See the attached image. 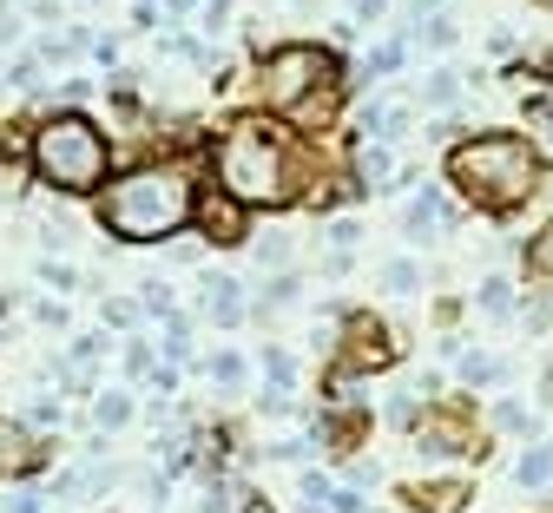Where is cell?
<instances>
[{
	"instance_id": "6da1fadb",
	"label": "cell",
	"mask_w": 553,
	"mask_h": 513,
	"mask_svg": "<svg viewBox=\"0 0 553 513\" xmlns=\"http://www.w3.org/2000/svg\"><path fill=\"white\" fill-rule=\"evenodd\" d=\"M93 211L112 244H165V237H178L191 224L198 191H191L185 165H132L119 178H106Z\"/></svg>"
},
{
	"instance_id": "7a4b0ae2",
	"label": "cell",
	"mask_w": 553,
	"mask_h": 513,
	"mask_svg": "<svg viewBox=\"0 0 553 513\" xmlns=\"http://www.w3.org/2000/svg\"><path fill=\"white\" fill-rule=\"evenodd\" d=\"M211 171H218V191L237 198L244 211H264V204L277 211L303 185V158L290 145V132H277L264 119H237L218 139V152H211Z\"/></svg>"
},
{
	"instance_id": "3957f363",
	"label": "cell",
	"mask_w": 553,
	"mask_h": 513,
	"mask_svg": "<svg viewBox=\"0 0 553 513\" xmlns=\"http://www.w3.org/2000/svg\"><path fill=\"white\" fill-rule=\"evenodd\" d=\"M448 185H455L468 204L507 218L514 204L534 198L540 152L521 139V132H481V139H461L455 152H448Z\"/></svg>"
},
{
	"instance_id": "277c9868",
	"label": "cell",
	"mask_w": 553,
	"mask_h": 513,
	"mask_svg": "<svg viewBox=\"0 0 553 513\" xmlns=\"http://www.w3.org/2000/svg\"><path fill=\"white\" fill-rule=\"evenodd\" d=\"M257 99H264V112H284L297 125H323L343 106V60H336V47H310V40L270 47L257 60Z\"/></svg>"
},
{
	"instance_id": "5b68a950",
	"label": "cell",
	"mask_w": 553,
	"mask_h": 513,
	"mask_svg": "<svg viewBox=\"0 0 553 513\" xmlns=\"http://www.w3.org/2000/svg\"><path fill=\"white\" fill-rule=\"evenodd\" d=\"M27 165H33V178L47 191H60V198H99L106 178H112V139L86 112H53V119L33 125Z\"/></svg>"
},
{
	"instance_id": "8992f818",
	"label": "cell",
	"mask_w": 553,
	"mask_h": 513,
	"mask_svg": "<svg viewBox=\"0 0 553 513\" xmlns=\"http://www.w3.org/2000/svg\"><path fill=\"white\" fill-rule=\"evenodd\" d=\"M336 375H369V369H389L395 362V336L389 323H376L369 310H343L336 316Z\"/></svg>"
},
{
	"instance_id": "52a82bcc",
	"label": "cell",
	"mask_w": 553,
	"mask_h": 513,
	"mask_svg": "<svg viewBox=\"0 0 553 513\" xmlns=\"http://www.w3.org/2000/svg\"><path fill=\"white\" fill-rule=\"evenodd\" d=\"M191 224H198L211 244H244V237H251V218H244V204L224 198V191H205V198H198V211H191Z\"/></svg>"
},
{
	"instance_id": "ba28073f",
	"label": "cell",
	"mask_w": 553,
	"mask_h": 513,
	"mask_svg": "<svg viewBox=\"0 0 553 513\" xmlns=\"http://www.w3.org/2000/svg\"><path fill=\"white\" fill-rule=\"evenodd\" d=\"M40 461H47V448H40V435H33L27 421L0 415V481H20V474H33Z\"/></svg>"
},
{
	"instance_id": "9c48e42d",
	"label": "cell",
	"mask_w": 553,
	"mask_h": 513,
	"mask_svg": "<svg viewBox=\"0 0 553 513\" xmlns=\"http://www.w3.org/2000/svg\"><path fill=\"white\" fill-rule=\"evenodd\" d=\"M198 310H205V323H218V329H237L244 323V283L237 277H198Z\"/></svg>"
},
{
	"instance_id": "30bf717a",
	"label": "cell",
	"mask_w": 553,
	"mask_h": 513,
	"mask_svg": "<svg viewBox=\"0 0 553 513\" xmlns=\"http://www.w3.org/2000/svg\"><path fill=\"white\" fill-rule=\"evenodd\" d=\"M402 231L422 244V237H442V231H455V211H448V198L442 191H415V204L402 211Z\"/></svg>"
},
{
	"instance_id": "8fae6325",
	"label": "cell",
	"mask_w": 553,
	"mask_h": 513,
	"mask_svg": "<svg viewBox=\"0 0 553 513\" xmlns=\"http://www.w3.org/2000/svg\"><path fill=\"white\" fill-rule=\"evenodd\" d=\"M402 500H409L415 513H461L468 507V481H409Z\"/></svg>"
},
{
	"instance_id": "7c38bea8",
	"label": "cell",
	"mask_w": 553,
	"mask_h": 513,
	"mask_svg": "<svg viewBox=\"0 0 553 513\" xmlns=\"http://www.w3.org/2000/svg\"><path fill=\"white\" fill-rule=\"evenodd\" d=\"M514 481L521 487H553V441H540V448H527L521 461H514Z\"/></svg>"
},
{
	"instance_id": "4fadbf2b",
	"label": "cell",
	"mask_w": 553,
	"mask_h": 513,
	"mask_svg": "<svg viewBox=\"0 0 553 513\" xmlns=\"http://www.w3.org/2000/svg\"><path fill=\"white\" fill-rule=\"evenodd\" d=\"M461 99V73L455 66H435V73L422 79V106H435V112H448Z\"/></svg>"
},
{
	"instance_id": "5bb4252c",
	"label": "cell",
	"mask_w": 553,
	"mask_h": 513,
	"mask_svg": "<svg viewBox=\"0 0 553 513\" xmlns=\"http://www.w3.org/2000/svg\"><path fill=\"white\" fill-rule=\"evenodd\" d=\"M527 277L553 283V224H540V231L527 237Z\"/></svg>"
},
{
	"instance_id": "9a60e30c",
	"label": "cell",
	"mask_w": 553,
	"mask_h": 513,
	"mask_svg": "<svg viewBox=\"0 0 553 513\" xmlns=\"http://www.w3.org/2000/svg\"><path fill=\"white\" fill-rule=\"evenodd\" d=\"M382 290L389 296H415L422 290V264H415V257H395V264L382 270Z\"/></svg>"
},
{
	"instance_id": "2e32d148",
	"label": "cell",
	"mask_w": 553,
	"mask_h": 513,
	"mask_svg": "<svg viewBox=\"0 0 553 513\" xmlns=\"http://www.w3.org/2000/svg\"><path fill=\"white\" fill-rule=\"evenodd\" d=\"M93 421H99V428H126V421H132V395L126 389H106L93 402Z\"/></svg>"
},
{
	"instance_id": "e0dca14e",
	"label": "cell",
	"mask_w": 553,
	"mask_h": 513,
	"mask_svg": "<svg viewBox=\"0 0 553 513\" xmlns=\"http://www.w3.org/2000/svg\"><path fill=\"white\" fill-rule=\"evenodd\" d=\"M290 382H297V362H290V349L270 342V349H264V389H284L290 395Z\"/></svg>"
},
{
	"instance_id": "ac0fdd59",
	"label": "cell",
	"mask_w": 553,
	"mask_h": 513,
	"mask_svg": "<svg viewBox=\"0 0 553 513\" xmlns=\"http://www.w3.org/2000/svg\"><path fill=\"white\" fill-rule=\"evenodd\" d=\"M139 296H145V303H139L145 316H165V323H172V316H178V296H172V283L145 277V283H139Z\"/></svg>"
},
{
	"instance_id": "d6986e66",
	"label": "cell",
	"mask_w": 553,
	"mask_h": 513,
	"mask_svg": "<svg viewBox=\"0 0 553 513\" xmlns=\"http://www.w3.org/2000/svg\"><path fill=\"white\" fill-rule=\"evenodd\" d=\"M481 310H488V316H507V310H514V283H507V277H488V283H481Z\"/></svg>"
},
{
	"instance_id": "ffe728a7",
	"label": "cell",
	"mask_w": 553,
	"mask_h": 513,
	"mask_svg": "<svg viewBox=\"0 0 553 513\" xmlns=\"http://www.w3.org/2000/svg\"><path fill=\"white\" fill-rule=\"evenodd\" d=\"M409 40H428V47H442V53H448V47H455V40H461V33H455V20H448V14H435V20H428V27H415Z\"/></svg>"
},
{
	"instance_id": "44dd1931",
	"label": "cell",
	"mask_w": 553,
	"mask_h": 513,
	"mask_svg": "<svg viewBox=\"0 0 553 513\" xmlns=\"http://www.w3.org/2000/svg\"><path fill=\"white\" fill-rule=\"evenodd\" d=\"M211 382H218V389H244V356H231V349L211 356Z\"/></svg>"
},
{
	"instance_id": "7402d4cb",
	"label": "cell",
	"mask_w": 553,
	"mask_h": 513,
	"mask_svg": "<svg viewBox=\"0 0 553 513\" xmlns=\"http://www.w3.org/2000/svg\"><path fill=\"white\" fill-rule=\"evenodd\" d=\"M251 257L264 270H290V237H264V244H251Z\"/></svg>"
},
{
	"instance_id": "603a6c76",
	"label": "cell",
	"mask_w": 553,
	"mask_h": 513,
	"mask_svg": "<svg viewBox=\"0 0 553 513\" xmlns=\"http://www.w3.org/2000/svg\"><path fill=\"white\" fill-rule=\"evenodd\" d=\"M126 375H132V382L158 375V362H152V342H126Z\"/></svg>"
},
{
	"instance_id": "cb8c5ba5",
	"label": "cell",
	"mask_w": 553,
	"mask_h": 513,
	"mask_svg": "<svg viewBox=\"0 0 553 513\" xmlns=\"http://www.w3.org/2000/svg\"><path fill=\"white\" fill-rule=\"evenodd\" d=\"M53 421H60V402H53V395H40V402L27 408V428H33V435H53Z\"/></svg>"
},
{
	"instance_id": "d4e9b609",
	"label": "cell",
	"mask_w": 553,
	"mask_h": 513,
	"mask_svg": "<svg viewBox=\"0 0 553 513\" xmlns=\"http://www.w3.org/2000/svg\"><path fill=\"white\" fill-rule=\"evenodd\" d=\"M501 362H488V356H461V382H501Z\"/></svg>"
},
{
	"instance_id": "484cf974",
	"label": "cell",
	"mask_w": 553,
	"mask_h": 513,
	"mask_svg": "<svg viewBox=\"0 0 553 513\" xmlns=\"http://www.w3.org/2000/svg\"><path fill=\"white\" fill-rule=\"evenodd\" d=\"M40 283H53V290H73L79 270H66V264H53V257H47V264H40Z\"/></svg>"
},
{
	"instance_id": "4316f807",
	"label": "cell",
	"mask_w": 553,
	"mask_h": 513,
	"mask_svg": "<svg viewBox=\"0 0 553 513\" xmlns=\"http://www.w3.org/2000/svg\"><path fill=\"white\" fill-rule=\"evenodd\" d=\"M99 316H106L112 329H132V323H139V310H132V303H112V296H106V310H99Z\"/></svg>"
},
{
	"instance_id": "83f0119b",
	"label": "cell",
	"mask_w": 553,
	"mask_h": 513,
	"mask_svg": "<svg viewBox=\"0 0 553 513\" xmlns=\"http://www.w3.org/2000/svg\"><path fill=\"white\" fill-rule=\"evenodd\" d=\"M330 244L349 257V244H356V218H336V224H330Z\"/></svg>"
},
{
	"instance_id": "f1b7e54d",
	"label": "cell",
	"mask_w": 553,
	"mask_h": 513,
	"mask_svg": "<svg viewBox=\"0 0 553 513\" xmlns=\"http://www.w3.org/2000/svg\"><path fill=\"white\" fill-rule=\"evenodd\" d=\"M494 421H501V428H514V435H521V428H527V415H521V408H514V402H501V408H494Z\"/></svg>"
},
{
	"instance_id": "f546056e",
	"label": "cell",
	"mask_w": 553,
	"mask_h": 513,
	"mask_svg": "<svg viewBox=\"0 0 553 513\" xmlns=\"http://www.w3.org/2000/svg\"><path fill=\"white\" fill-rule=\"evenodd\" d=\"M165 14H178V20H191V14H205V0H165Z\"/></svg>"
},
{
	"instance_id": "4dcf8cb0",
	"label": "cell",
	"mask_w": 553,
	"mask_h": 513,
	"mask_svg": "<svg viewBox=\"0 0 553 513\" xmlns=\"http://www.w3.org/2000/svg\"><path fill=\"white\" fill-rule=\"evenodd\" d=\"M0 507H7V513H40V500H33V494H7Z\"/></svg>"
},
{
	"instance_id": "1f68e13d",
	"label": "cell",
	"mask_w": 553,
	"mask_h": 513,
	"mask_svg": "<svg viewBox=\"0 0 553 513\" xmlns=\"http://www.w3.org/2000/svg\"><path fill=\"white\" fill-rule=\"evenodd\" d=\"M244 513H277V507H270V500L257 494V487H244Z\"/></svg>"
},
{
	"instance_id": "d6a6232c",
	"label": "cell",
	"mask_w": 553,
	"mask_h": 513,
	"mask_svg": "<svg viewBox=\"0 0 553 513\" xmlns=\"http://www.w3.org/2000/svg\"><path fill=\"white\" fill-rule=\"evenodd\" d=\"M540 7H553V0H540Z\"/></svg>"
}]
</instances>
